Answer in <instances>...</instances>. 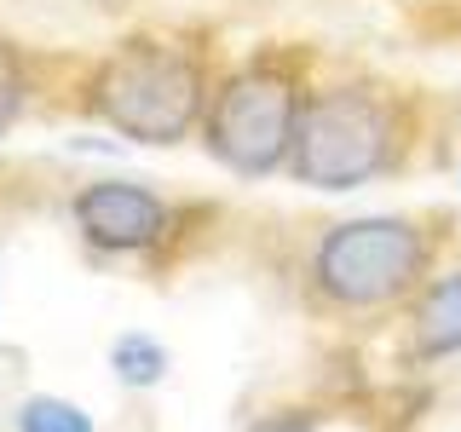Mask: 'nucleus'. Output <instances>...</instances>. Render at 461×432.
<instances>
[{"instance_id": "nucleus-1", "label": "nucleus", "mask_w": 461, "mask_h": 432, "mask_svg": "<svg viewBox=\"0 0 461 432\" xmlns=\"http://www.w3.org/2000/svg\"><path fill=\"white\" fill-rule=\"evenodd\" d=\"M208 69L191 47L127 40L93 76V110L133 144H185L208 115Z\"/></svg>"}, {"instance_id": "nucleus-2", "label": "nucleus", "mask_w": 461, "mask_h": 432, "mask_svg": "<svg viewBox=\"0 0 461 432\" xmlns=\"http://www.w3.org/2000/svg\"><path fill=\"white\" fill-rule=\"evenodd\" d=\"M432 271V230L403 213L329 225L312 248V288L335 311H386L421 294Z\"/></svg>"}, {"instance_id": "nucleus-3", "label": "nucleus", "mask_w": 461, "mask_h": 432, "mask_svg": "<svg viewBox=\"0 0 461 432\" xmlns=\"http://www.w3.org/2000/svg\"><path fill=\"white\" fill-rule=\"evenodd\" d=\"M393 144H398V122L386 93H375V86H323L300 110L288 173L312 191H357L375 173L393 167Z\"/></svg>"}, {"instance_id": "nucleus-4", "label": "nucleus", "mask_w": 461, "mask_h": 432, "mask_svg": "<svg viewBox=\"0 0 461 432\" xmlns=\"http://www.w3.org/2000/svg\"><path fill=\"white\" fill-rule=\"evenodd\" d=\"M300 110H306L300 81L288 76L283 64H249L230 81L213 86L208 115H202V139H208V150H213L220 167L266 179V173L288 167Z\"/></svg>"}, {"instance_id": "nucleus-5", "label": "nucleus", "mask_w": 461, "mask_h": 432, "mask_svg": "<svg viewBox=\"0 0 461 432\" xmlns=\"http://www.w3.org/2000/svg\"><path fill=\"white\" fill-rule=\"evenodd\" d=\"M76 230L104 254H144L167 230V202L133 179H93L76 196Z\"/></svg>"}, {"instance_id": "nucleus-6", "label": "nucleus", "mask_w": 461, "mask_h": 432, "mask_svg": "<svg viewBox=\"0 0 461 432\" xmlns=\"http://www.w3.org/2000/svg\"><path fill=\"white\" fill-rule=\"evenodd\" d=\"M410 340L421 357H456L461 352V271H444L415 294L410 311Z\"/></svg>"}, {"instance_id": "nucleus-7", "label": "nucleus", "mask_w": 461, "mask_h": 432, "mask_svg": "<svg viewBox=\"0 0 461 432\" xmlns=\"http://www.w3.org/2000/svg\"><path fill=\"white\" fill-rule=\"evenodd\" d=\"M110 369H115L122 386H156L167 374V346L150 340L144 328H127V335L110 346Z\"/></svg>"}, {"instance_id": "nucleus-8", "label": "nucleus", "mask_w": 461, "mask_h": 432, "mask_svg": "<svg viewBox=\"0 0 461 432\" xmlns=\"http://www.w3.org/2000/svg\"><path fill=\"white\" fill-rule=\"evenodd\" d=\"M18 432H93V415L69 398H29L18 410Z\"/></svg>"}, {"instance_id": "nucleus-9", "label": "nucleus", "mask_w": 461, "mask_h": 432, "mask_svg": "<svg viewBox=\"0 0 461 432\" xmlns=\"http://www.w3.org/2000/svg\"><path fill=\"white\" fill-rule=\"evenodd\" d=\"M23 93H29V81H23V64H18V52L0 40V139L18 127V115H23Z\"/></svg>"}, {"instance_id": "nucleus-10", "label": "nucleus", "mask_w": 461, "mask_h": 432, "mask_svg": "<svg viewBox=\"0 0 461 432\" xmlns=\"http://www.w3.org/2000/svg\"><path fill=\"white\" fill-rule=\"evenodd\" d=\"M254 432H317L306 415H277V421H259Z\"/></svg>"}]
</instances>
